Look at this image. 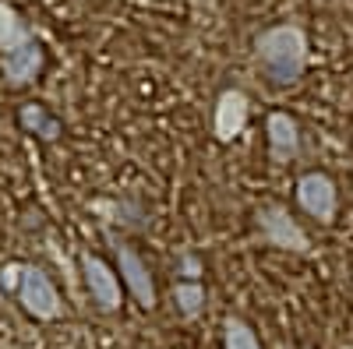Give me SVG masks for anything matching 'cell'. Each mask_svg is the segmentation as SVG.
I'll list each match as a JSON object with an SVG mask.
<instances>
[{
    "label": "cell",
    "instance_id": "1",
    "mask_svg": "<svg viewBox=\"0 0 353 349\" xmlns=\"http://www.w3.org/2000/svg\"><path fill=\"white\" fill-rule=\"evenodd\" d=\"M251 56H254V71L272 89H293L307 74V61H311L307 28L301 21H279L261 28L254 36Z\"/></svg>",
    "mask_w": 353,
    "mask_h": 349
},
{
    "label": "cell",
    "instance_id": "2",
    "mask_svg": "<svg viewBox=\"0 0 353 349\" xmlns=\"http://www.w3.org/2000/svg\"><path fill=\"white\" fill-rule=\"evenodd\" d=\"M254 233L261 247H272L283 254H311L307 229L293 219V212L283 201H265V205L254 209Z\"/></svg>",
    "mask_w": 353,
    "mask_h": 349
},
{
    "label": "cell",
    "instance_id": "3",
    "mask_svg": "<svg viewBox=\"0 0 353 349\" xmlns=\"http://www.w3.org/2000/svg\"><path fill=\"white\" fill-rule=\"evenodd\" d=\"M106 240H110V247H113L117 272H121L124 289L134 297V304H138V307L156 310V304H159V289H156V279H152V272H149V261H145V257L138 254V247H131L128 240L117 237L113 229H106Z\"/></svg>",
    "mask_w": 353,
    "mask_h": 349
},
{
    "label": "cell",
    "instance_id": "4",
    "mask_svg": "<svg viewBox=\"0 0 353 349\" xmlns=\"http://www.w3.org/2000/svg\"><path fill=\"white\" fill-rule=\"evenodd\" d=\"M293 198L304 215H311L314 222L321 226H332L336 222V212H339V184L332 180V173L325 169H307L297 177L293 184Z\"/></svg>",
    "mask_w": 353,
    "mask_h": 349
},
{
    "label": "cell",
    "instance_id": "5",
    "mask_svg": "<svg viewBox=\"0 0 353 349\" xmlns=\"http://www.w3.org/2000/svg\"><path fill=\"white\" fill-rule=\"evenodd\" d=\"M14 297H18L21 310L32 314L36 321H57V317L64 314V300H61V293H57V286L36 265H21V279H18Z\"/></svg>",
    "mask_w": 353,
    "mask_h": 349
},
{
    "label": "cell",
    "instance_id": "6",
    "mask_svg": "<svg viewBox=\"0 0 353 349\" xmlns=\"http://www.w3.org/2000/svg\"><path fill=\"white\" fill-rule=\"evenodd\" d=\"M81 265V275H85V289L88 297H92V304L103 310V314H117L124 307V282H121V272H117L113 265H106V261L92 251H81L78 257Z\"/></svg>",
    "mask_w": 353,
    "mask_h": 349
},
{
    "label": "cell",
    "instance_id": "7",
    "mask_svg": "<svg viewBox=\"0 0 353 349\" xmlns=\"http://www.w3.org/2000/svg\"><path fill=\"white\" fill-rule=\"evenodd\" d=\"M248 120H251V96L237 85H230L216 96V106H212V134L219 145H233L244 131H248Z\"/></svg>",
    "mask_w": 353,
    "mask_h": 349
},
{
    "label": "cell",
    "instance_id": "8",
    "mask_svg": "<svg viewBox=\"0 0 353 349\" xmlns=\"http://www.w3.org/2000/svg\"><path fill=\"white\" fill-rule=\"evenodd\" d=\"M265 152H269L272 166H290L301 159L304 141H301L297 116H290L286 109H272L265 116Z\"/></svg>",
    "mask_w": 353,
    "mask_h": 349
},
{
    "label": "cell",
    "instance_id": "9",
    "mask_svg": "<svg viewBox=\"0 0 353 349\" xmlns=\"http://www.w3.org/2000/svg\"><path fill=\"white\" fill-rule=\"evenodd\" d=\"M46 67V50L39 46V39L18 46L14 53H4V61H0V74L11 89H25V85H32Z\"/></svg>",
    "mask_w": 353,
    "mask_h": 349
},
{
    "label": "cell",
    "instance_id": "10",
    "mask_svg": "<svg viewBox=\"0 0 353 349\" xmlns=\"http://www.w3.org/2000/svg\"><path fill=\"white\" fill-rule=\"evenodd\" d=\"M170 300H173V310L181 314L184 321H194L198 314H205V304H209V289H205L201 279H173Z\"/></svg>",
    "mask_w": 353,
    "mask_h": 349
},
{
    "label": "cell",
    "instance_id": "11",
    "mask_svg": "<svg viewBox=\"0 0 353 349\" xmlns=\"http://www.w3.org/2000/svg\"><path fill=\"white\" fill-rule=\"evenodd\" d=\"M18 124H21L28 134H36L39 141H57V138L64 134V124L57 120L46 106H39V103H25V106L18 109Z\"/></svg>",
    "mask_w": 353,
    "mask_h": 349
},
{
    "label": "cell",
    "instance_id": "12",
    "mask_svg": "<svg viewBox=\"0 0 353 349\" xmlns=\"http://www.w3.org/2000/svg\"><path fill=\"white\" fill-rule=\"evenodd\" d=\"M36 36H32V28L25 25V18L11 8V4H4L0 0V53H14L18 46H25V43H32Z\"/></svg>",
    "mask_w": 353,
    "mask_h": 349
},
{
    "label": "cell",
    "instance_id": "13",
    "mask_svg": "<svg viewBox=\"0 0 353 349\" xmlns=\"http://www.w3.org/2000/svg\"><path fill=\"white\" fill-rule=\"evenodd\" d=\"M223 349H261V339L241 314H226L223 317Z\"/></svg>",
    "mask_w": 353,
    "mask_h": 349
},
{
    "label": "cell",
    "instance_id": "14",
    "mask_svg": "<svg viewBox=\"0 0 353 349\" xmlns=\"http://www.w3.org/2000/svg\"><path fill=\"white\" fill-rule=\"evenodd\" d=\"M201 275H205V261H201L194 251L176 254V261H173V279H201Z\"/></svg>",
    "mask_w": 353,
    "mask_h": 349
},
{
    "label": "cell",
    "instance_id": "15",
    "mask_svg": "<svg viewBox=\"0 0 353 349\" xmlns=\"http://www.w3.org/2000/svg\"><path fill=\"white\" fill-rule=\"evenodd\" d=\"M18 279H21V265H4L0 268V286L11 289V293L18 289Z\"/></svg>",
    "mask_w": 353,
    "mask_h": 349
},
{
    "label": "cell",
    "instance_id": "16",
    "mask_svg": "<svg viewBox=\"0 0 353 349\" xmlns=\"http://www.w3.org/2000/svg\"><path fill=\"white\" fill-rule=\"evenodd\" d=\"M339 349H353V346H339Z\"/></svg>",
    "mask_w": 353,
    "mask_h": 349
}]
</instances>
